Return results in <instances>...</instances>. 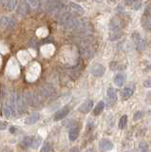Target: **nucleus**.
Here are the masks:
<instances>
[{
	"label": "nucleus",
	"instance_id": "nucleus-1",
	"mask_svg": "<svg viewBox=\"0 0 151 152\" xmlns=\"http://www.w3.org/2000/svg\"><path fill=\"white\" fill-rule=\"evenodd\" d=\"M109 30H110V40H117L121 37L122 30V21L118 17H114L109 22Z\"/></svg>",
	"mask_w": 151,
	"mask_h": 152
},
{
	"label": "nucleus",
	"instance_id": "nucleus-2",
	"mask_svg": "<svg viewBox=\"0 0 151 152\" xmlns=\"http://www.w3.org/2000/svg\"><path fill=\"white\" fill-rule=\"evenodd\" d=\"M132 39H133V42L136 46V49L139 50H143L146 48V40L144 39L139 33L134 32L132 34Z\"/></svg>",
	"mask_w": 151,
	"mask_h": 152
},
{
	"label": "nucleus",
	"instance_id": "nucleus-3",
	"mask_svg": "<svg viewBox=\"0 0 151 152\" xmlns=\"http://www.w3.org/2000/svg\"><path fill=\"white\" fill-rule=\"evenodd\" d=\"M106 68L101 64H95L91 66V73L95 77H102L105 74Z\"/></svg>",
	"mask_w": 151,
	"mask_h": 152
},
{
	"label": "nucleus",
	"instance_id": "nucleus-4",
	"mask_svg": "<svg viewBox=\"0 0 151 152\" xmlns=\"http://www.w3.org/2000/svg\"><path fill=\"white\" fill-rule=\"evenodd\" d=\"M69 112V106H65L62 108H60L59 110L54 114V121H60L64 119L68 115Z\"/></svg>",
	"mask_w": 151,
	"mask_h": 152
},
{
	"label": "nucleus",
	"instance_id": "nucleus-5",
	"mask_svg": "<svg viewBox=\"0 0 151 152\" xmlns=\"http://www.w3.org/2000/svg\"><path fill=\"white\" fill-rule=\"evenodd\" d=\"M93 107V101L92 100H87L86 102H84L81 106L79 107V111L81 113L87 114L91 110Z\"/></svg>",
	"mask_w": 151,
	"mask_h": 152
},
{
	"label": "nucleus",
	"instance_id": "nucleus-6",
	"mask_svg": "<svg viewBox=\"0 0 151 152\" xmlns=\"http://www.w3.org/2000/svg\"><path fill=\"white\" fill-rule=\"evenodd\" d=\"M102 151H109L113 148V142L108 139H102L99 142Z\"/></svg>",
	"mask_w": 151,
	"mask_h": 152
},
{
	"label": "nucleus",
	"instance_id": "nucleus-7",
	"mask_svg": "<svg viewBox=\"0 0 151 152\" xmlns=\"http://www.w3.org/2000/svg\"><path fill=\"white\" fill-rule=\"evenodd\" d=\"M16 107L18 109V112L22 113L26 110V107H25V102L23 100L22 96L20 94H17L16 95Z\"/></svg>",
	"mask_w": 151,
	"mask_h": 152
},
{
	"label": "nucleus",
	"instance_id": "nucleus-8",
	"mask_svg": "<svg viewBox=\"0 0 151 152\" xmlns=\"http://www.w3.org/2000/svg\"><path fill=\"white\" fill-rule=\"evenodd\" d=\"M79 127H71L69 129V141H71V142H74V141H76L77 140V138L79 136Z\"/></svg>",
	"mask_w": 151,
	"mask_h": 152
},
{
	"label": "nucleus",
	"instance_id": "nucleus-9",
	"mask_svg": "<svg viewBox=\"0 0 151 152\" xmlns=\"http://www.w3.org/2000/svg\"><path fill=\"white\" fill-rule=\"evenodd\" d=\"M39 117L40 116H39L38 112H34L26 119L25 123L27 124V125H34V124L39 120Z\"/></svg>",
	"mask_w": 151,
	"mask_h": 152
},
{
	"label": "nucleus",
	"instance_id": "nucleus-10",
	"mask_svg": "<svg viewBox=\"0 0 151 152\" xmlns=\"http://www.w3.org/2000/svg\"><path fill=\"white\" fill-rule=\"evenodd\" d=\"M125 77L122 73H118L114 77V84L117 87H123V85L125 84Z\"/></svg>",
	"mask_w": 151,
	"mask_h": 152
},
{
	"label": "nucleus",
	"instance_id": "nucleus-11",
	"mask_svg": "<svg viewBox=\"0 0 151 152\" xmlns=\"http://www.w3.org/2000/svg\"><path fill=\"white\" fill-rule=\"evenodd\" d=\"M125 3L126 5H128V6H131L135 11H138L141 8L142 0H125Z\"/></svg>",
	"mask_w": 151,
	"mask_h": 152
},
{
	"label": "nucleus",
	"instance_id": "nucleus-12",
	"mask_svg": "<svg viewBox=\"0 0 151 152\" xmlns=\"http://www.w3.org/2000/svg\"><path fill=\"white\" fill-rule=\"evenodd\" d=\"M104 108H105V103H104L103 101H100V102H99V103L96 104V107H94V109H93L94 115H95V116L100 115V114L103 112Z\"/></svg>",
	"mask_w": 151,
	"mask_h": 152
},
{
	"label": "nucleus",
	"instance_id": "nucleus-13",
	"mask_svg": "<svg viewBox=\"0 0 151 152\" xmlns=\"http://www.w3.org/2000/svg\"><path fill=\"white\" fill-rule=\"evenodd\" d=\"M69 7L70 10H72L73 12H78V13H84L85 12V10L80 6V5L76 4V3H73V2H69Z\"/></svg>",
	"mask_w": 151,
	"mask_h": 152
},
{
	"label": "nucleus",
	"instance_id": "nucleus-14",
	"mask_svg": "<svg viewBox=\"0 0 151 152\" xmlns=\"http://www.w3.org/2000/svg\"><path fill=\"white\" fill-rule=\"evenodd\" d=\"M121 95L123 99H125V100L128 99L129 97H131L132 95H133V89L129 88H125L121 91Z\"/></svg>",
	"mask_w": 151,
	"mask_h": 152
},
{
	"label": "nucleus",
	"instance_id": "nucleus-15",
	"mask_svg": "<svg viewBox=\"0 0 151 152\" xmlns=\"http://www.w3.org/2000/svg\"><path fill=\"white\" fill-rule=\"evenodd\" d=\"M34 138L32 136H26L24 137V139L22 140V145L25 147H30L34 144Z\"/></svg>",
	"mask_w": 151,
	"mask_h": 152
},
{
	"label": "nucleus",
	"instance_id": "nucleus-16",
	"mask_svg": "<svg viewBox=\"0 0 151 152\" xmlns=\"http://www.w3.org/2000/svg\"><path fill=\"white\" fill-rule=\"evenodd\" d=\"M107 94L108 98L112 101H116L117 100V94H116V90L113 88H108L107 90Z\"/></svg>",
	"mask_w": 151,
	"mask_h": 152
},
{
	"label": "nucleus",
	"instance_id": "nucleus-17",
	"mask_svg": "<svg viewBox=\"0 0 151 152\" xmlns=\"http://www.w3.org/2000/svg\"><path fill=\"white\" fill-rule=\"evenodd\" d=\"M10 23V19H9L7 16H2L0 17V28H4L9 26Z\"/></svg>",
	"mask_w": 151,
	"mask_h": 152
},
{
	"label": "nucleus",
	"instance_id": "nucleus-18",
	"mask_svg": "<svg viewBox=\"0 0 151 152\" xmlns=\"http://www.w3.org/2000/svg\"><path fill=\"white\" fill-rule=\"evenodd\" d=\"M3 113H4V116H5L7 119H9V118L11 117L12 113V107H11L10 104H6V106L4 107Z\"/></svg>",
	"mask_w": 151,
	"mask_h": 152
},
{
	"label": "nucleus",
	"instance_id": "nucleus-19",
	"mask_svg": "<svg viewBox=\"0 0 151 152\" xmlns=\"http://www.w3.org/2000/svg\"><path fill=\"white\" fill-rule=\"evenodd\" d=\"M29 6H30V5H29V3H28V1L27 2H22L21 4H20V6H19V11H18V12H19L20 13H23V14H24V13H26V12L28 11V9H29Z\"/></svg>",
	"mask_w": 151,
	"mask_h": 152
},
{
	"label": "nucleus",
	"instance_id": "nucleus-20",
	"mask_svg": "<svg viewBox=\"0 0 151 152\" xmlns=\"http://www.w3.org/2000/svg\"><path fill=\"white\" fill-rule=\"evenodd\" d=\"M126 123H127V116L126 115H123L119 121V128L120 129H124L126 126Z\"/></svg>",
	"mask_w": 151,
	"mask_h": 152
},
{
	"label": "nucleus",
	"instance_id": "nucleus-21",
	"mask_svg": "<svg viewBox=\"0 0 151 152\" xmlns=\"http://www.w3.org/2000/svg\"><path fill=\"white\" fill-rule=\"evenodd\" d=\"M53 147L50 145V142H46V144L43 145V147L41 148V152H51L53 151Z\"/></svg>",
	"mask_w": 151,
	"mask_h": 152
},
{
	"label": "nucleus",
	"instance_id": "nucleus-22",
	"mask_svg": "<svg viewBox=\"0 0 151 152\" xmlns=\"http://www.w3.org/2000/svg\"><path fill=\"white\" fill-rule=\"evenodd\" d=\"M17 5V0H9L8 2V10L9 11H13Z\"/></svg>",
	"mask_w": 151,
	"mask_h": 152
},
{
	"label": "nucleus",
	"instance_id": "nucleus-23",
	"mask_svg": "<svg viewBox=\"0 0 151 152\" xmlns=\"http://www.w3.org/2000/svg\"><path fill=\"white\" fill-rule=\"evenodd\" d=\"M148 149H149V146L147 145V142H140V145H139L140 151H148Z\"/></svg>",
	"mask_w": 151,
	"mask_h": 152
},
{
	"label": "nucleus",
	"instance_id": "nucleus-24",
	"mask_svg": "<svg viewBox=\"0 0 151 152\" xmlns=\"http://www.w3.org/2000/svg\"><path fill=\"white\" fill-rule=\"evenodd\" d=\"M144 111H137L134 113V115H133V120L136 122V121H139L140 119H142L144 117Z\"/></svg>",
	"mask_w": 151,
	"mask_h": 152
},
{
	"label": "nucleus",
	"instance_id": "nucleus-25",
	"mask_svg": "<svg viewBox=\"0 0 151 152\" xmlns=\"http://www.w3.org/2000/svg\"><path fill=\"white\" fill-rule=\"evenodd\" d=\"M41 142H42V139L40 136H35L34 138V144H32V145H34V148H36V147L41 144Z\"/></svg>",
	"mask_w": 151,
	"mask_h": 152
},
{
	"label": "nucleus",
	"instance_id": "nucleus-26",
	"mask_svg": "<svg viewBox=\"0 0 151 152\" xmlns=\"http://www.w3.org/2000/svg\"><path fill=\"white\" fill-rule=\"evenodd\" d=\"M28 3L31 7H32L34 9L38 7V4H39V0H27Z\"/></svg>",
	"mask_w": 151,
	"mask_h": 152
},
{
	"label": "nucleus",
	"instance_id": "nucleus-27",
	"mask_svg": "<svg viewBox=\"0 0 151 152\" xmlns=\"http://www.w3.org/2000/svg\"><path fill=\"white\" fill-rule=\"evenodd\" d=\"M143 85H144V88H151V77L148 78V79H146L145 81H144Z\"/></svg>",
	"mask_w": 151,
	"mask_h": 152
},
{
	"label": "nucleus",
	"instance_id": "nucleus-28",
	"mask_svg": "<svg viewBox=\"0 0 151 152\" xmlns=\"http://www.w3.org/2000/svg\"><path fill=\"white\" fill-rule=\"evenodd\" d=\"M8 124L6 122H3V121H0V130H4L7 128Z\"/></svg>",
	"mask_w": 151,
	"mask_h": 152
},
{
	"label": "nucleus",
	"instance_id": "nucleus-29",
	"mask_svg": "<svg viewBox=\"0 0 151 152\" xmlns=\"http://www.w3.org/2000/svg\"><path fill=\"white\" fill-rule=\"evenodd\" d=\"M10 130H11V133H15V132L16 131V127H13V126H12V127L10 128Z\"/></svg>",
	"mask_w": 151,
	"mask_h": 152
},
{
	"label": "nucleus",
	"instance_id": "nucleus-30",
	"mask_svg": "<svg viewBox=\"0 0 151 152\" xmlns=\"http://www.w3.org/2000/svg\"><path fill=\"white\" fill-rule=\"evenodd\" d=\"M70 151H78V148H77V147H75V148L70 149Z\"/></svg>",
	"mask_w": 151,
	"mask_h": 152
},
{
	"label": "nucleus",
	"instance_id": "nucleus-31",
	"mask_svg": "<svg viewBox=\"0 0 151 152\" xmlns=\"http://www.w3.org/2000/svg\"><path fill=\"white\" fill-rule=\"evenodd\" d=\"M96 1H97V2H101V1H102V0H96Z\"/></svg>",
	"mask_w": 151,
	"mask_h": 152
}]
</instances>
